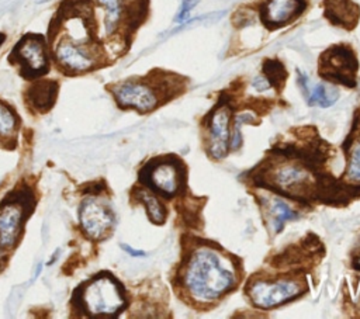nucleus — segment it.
Here are the masks:
<instances>
[{"label":"nucleus","mask_w":360,"mask_h":319,"mask_svg":"<svg viewBox=\"0 0 360 319\" xmlns=\"http://www.w3.org/2000/svg\"><path fill=\"white\" fill-rule=\"evenodd\" d=\"M180 280L191 301L207 304L232 291L239 278L231 254L217 246L197 245L186 257Z\"/></svg>","instance_id":"1"},{"label":"nucleus","mask_w":360,"mask_h":319,"mask_svg":"<svg viewBox=\"0 0 360 319\" xmlns=\"http://www.w3.org/2000/svg\"><path fill=\"white\" fill-rule=\"evenodd\" d=\"M72 302L87 316H115L127 306V297L122 284L103 271L79 285Z\"/></svg>","instance_id":"2"},{"label":"nucleus","mask_w":360,"mask_h":319,"mask_svg":"<svg viewBox=\"0 0 360 319\" xmlns=\"http://www.w3.org/2000/svg\"><path fill=\"white\" fill-rule=\"evenodd\" d=\"M263 178L266 187L294 200L314 198L318 188L312 167H308V164L298 160V157H287V160L267 166Z\"/></svg>","instance_id":"3"},{"label":"nucleus","mask_w":360,"mask_h":319,"mask_svg":"<svg viewBox=\"0 0 360 319\" xmlns=\"http://www.w3.org/2000/svg\"><path fill=\"white\" fill-rule=\"evenodd\" d=\"M139 181L155 194L173 198L184 187L186 170L177 157H155L139 171Z\"/></svg>","instance_id":"4"},{"label":"nucleus","mask_w":360,"mask_h":319,"mask_svg":"<svg viewBox=\"0 0 360 319\" xmlns=\"http://www.w3.org/2000/svg\"><path fill=\"white\" fill-rule=\"evenodd\" d=\"M304 278H253L245 289L250 302L260 309H271L280 306L307 291Z\"/></svg>","instance_id":"5"},{"label":"nucleus","mask_w":360,"mask_h":319,"mask_svg":"<svg viewBox=\"0 0 360 319\" xmlns=\"http://www.w3.org/2000/svg\"><path fill=\"white\" fill-rule=\"evenodd\" d=\"M111 93L121 108L150 112L163 103V86L158 79H127L111 86Z\"/></svg>","instance_id":"6"},{"label":"nucleus","mask_w":360,"mask_h":319,"mask_svg":"<svg viewBox=\"0 0 360 319\" xmlns=\"http://www.w3.org/2000/svg\"><path fill=\"white\" fill-rule=\"evenodd\" d=\"M31 197L13 195L0 204V249L11 250L20 240L22 225L31 212Z\"/></svg>","instance_id":"7"},{"label":"nucleus","mask_w":360,"mask_h":319,"mask_svg":"<svg viewBox=\"0 0 360 319\" xmlns=\"http://www.w3.org/2000/svg\"><path fill=\"white\" fill-rule=\"evenodd\" d=\"M10 62L21 67V74L34 79L48 72V53L45 38L39 34L24 35L10 53Z\"/></svg>","instance_id":"8"},{"label":"nucleus","mask_w":360,"mask_h":319,"mask_svg":"<svg viewBox=\"0 0 360 319\" xmlns=\"http://www.w3.org/2000/svg\"><path fill=\"white\" fill-rule=\"evenodd\" d=\"M98 52L94 46L72 38H60L53 44V58L66 73H83L98 66Z\"/></svg>","instance_id":"9"},{"label":"nucleus","mask_w":360,"mask_h":319,"mask_svg":"<svg viewBox=\"0 0 360 319\" xmlns=\"http://www.w3.org/2000/svg\"><path fill=\"white\" fill-rule=\"evenodd\" d=\"M232 111L226 101H221L207 117V153L217 160L224 159L232 141Z\"/></svg>","instance_id":"10"},{"label":"nucleus","mask_w":360,"mask_h":319,"mask_svg":"<svg viewBox=\"0 0 360 319\" xmlns=\"http://www.w3.org/2000/svg\"><path fill=\"white\" fill-rule=\"evenodd\" d=\"M356 56L345 45H335L319 56V74L325 80L353 87L356 84Z\"/></svg>","instance_id":"11"},{"label":"nucleus","mask_w":360,"mask_h":319,"mask_svg":"<svg viewBox=\"0 0 360 319\" xmlns=\"http://www.w3.org/2000/svg\"><path fill=\"white\" fill-rule=\"evenodd\" d=\"M79 222L83 232L94 240L104 239L114 226L111 209L98 198H86L79 209Z\"/></svg>","instance_id":"12"},{"label":"nucleus","mask_w":360,"mask_h":319,"mask_svg":"<svg viewBox=\"0 0 360 319\" xmlns=\"http://www.w3.org/2000/svg\"><path fill=\"white\" fill-rule=\"evenodd\" d=\"M304 8V0H266L262 8V20L270 30L280 28L294 21Z\"/></svg>","instance_id":"13"},{"label":"nucleus","mask_w":360,"mask_h":319,"mask_svg":"<svg viewBox=\"0 0 360 319\" xmlns=\"http://www.w3.org/2000/svg\"><path fill=\"white\" fill-rule=\"evenodd\" d=\"M103 11V27L107 35H112L127 18L134 13L131 11L136 0H94Z\"/></svg>","instance_id":"14"},{"label":"nucleus","mask_w":360,"mask_h":319,"mask_svg":"<svg viewBox=\"0 0 360 319\" xmlns=\"http://www.w3.org/2000/svg\"><path fill=\"white\" fill-rule=\"evenodd\" d=\"M56 94H58V83L53 80H41L34 83L25 93L27 97V103L31 105L32 110L39 111V112H45L48 111L55 100H56Z\"/></svg>","instance_id":"15"},{"label":"nucleus","mask_w":360,"mask_h":319,"mask_svg":"<svg viewBox=\"0 0 360 319\" xmlns=\"http://www.w3.org/2000/svg\"><path fill=\"white\" fill-rule=\"evenodd\" d=\"M325 15L336 25L352 28L357 22L359 8L352 0H325Z\"/></svg>","instance_id":"16"},{"label":"nucleus","mask_w":360,"mask_h":319,"mask_svg":"<svg viewBox=\"0 0 360 319\" xmlns=\"http://www.w3.org/2000/svg\"><path fill=\"white\" fill-rule=\"evenodd\" d=\"M298 84L301 86V90L305 94L307 103L309 105H318V107L326 108V107H330L332 104H335V101L339 97V93L336 89L326 87L325 84L311 86L305 74H300Z\"/></svg>","instance_id":"17"},{"label":"nucleus","mask_w":360,"mask_h":319,"mask_svg":"<svg viewBox=\"0 0 360 319\" xmlns=\"http://www.w3.org/2000/svg\"><path fill=\"white\" fill-rule=\"evenodd\" d=\"M18 117L6 103L0 101V146L14 149L18 132Z\"/></svg>","instance_id":"18"},{"label":"nucleus","mask_w":360,"mask_h":319,"mask_svg":"<svg viewBox=\"0 0 360 319\" xmlns=\"http://www.w3.org/2000/svg\"><path fill=\"white\" fill-rule=\"evenodd\" d=\"M136 198L139 202H142L145 205L150 222H153L156 225H160L165 222L166 215H167L166 207L160 202V200L155 195L153 191L150 193V191H148V188L136 190Z\"/></svg>","instance_id":"19"},{"label":"nucleus","mask_w":360,"mask_h":319,"mask_svg":"<svg viewBox=\"0 0 360 319\" xmlns=\"http://www.w3.org/2000/svg\"><path fill=\"white\" fill-rule=\"evenodd\" d=\"M266 209L270 216V222L274 233H278L287 221L298 216L295 211H292L283 200H278V198H273L270 202H267Z\"/></svg>","instance_id":"20"},{"label":"nucleus","mask_w":360,"mask_h":319,"mask_svg":"<svg viewBox=\"0 0 360 319\" xmlns=\"http://www.w3.org/2000/svg\"><path fill=\"white\" fill-rule=\"evenodd\" d=\"M345 180L353 185H360V141L352 146L347 155Z\"/></svg>","instance_id":"21"},{"label":"nucleus","mask_w":360,"mask_h":319,"mask_svg":"<svg viewBox=\"0 0 360 319\" xmlns=\"http://www.w3.org/2000/svg\"><path fill=\"white\" fill-rule=\"evenodd\" d=\"M198 0H181V4H180V8H179V13L176 15V21L177 22H184L188 20V15H190V11L193 10L194 6H197Z\"/></svg>","instance_id":"22"},{"label":"nucleus","mask_w":360,"mask_h":319,"mask_svg":"<svg viewBox=\"0 0 360 319\" xmlns=\"http://www.w3.org/2000/svg\"><path fill=\"white\" fill-rule=\"evenodd\" d=\"M121 247H122L127 253H129L131 256H134V257L145 256V252H142V250H135V249H132L131 246H128V245H125V243H122V245H121Z\"/></svg>","instance_id":"23"},{"label":"nucleus","mask_w":360,"mask_h":319,"mask_svg":"<svg viewBox=\"0 0 360 319\" xmlns=\"http://www.w3.org/2000/svg\"><path fill=\"white\" fill-rule=\"evenodd\" d=\"M353 267L360 270V240L354 249V256H353Z\"/></svg>","instance_id":"24"},{"label":"nucleus","mask_w":360,"mask_h":319,"mask_svg":"<svg viewBox=\"0 0 360 319\" xmlns=\"http://www.w3.org/2000/svg\"><path fill=\"white\" fill-rule=\"evenodd\" d=\"M4 38H6V37H4V35H3V34H0V45H1V44H3V41H4Z\"/></svg>","instance_id":"25"}]
</instances>
